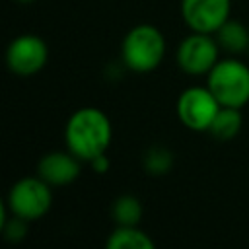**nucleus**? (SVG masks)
<instances>
[{
	"instance_id": "nucleus-10",
	"label": "nucleus",
	"mask_w": 249,
	"mask_h": 249,
	"mask_svg": "<svg viewBox=\"0 0 249 249\" xmlns=\"http://www.w3.org/2000/svg\"><path fill=\"white\" fill-rule=\"evenodd\" d=\"M220 49L231 56L243 54L249 51V27L237 19H228L216 33H214Z\"/></svg>"
},
{
	"instance_id": "nucleus-6",
	"label": "nucleus",
	"mask_w": 249,
	"mask_h": 249,
	"mask_svg": "<svg viewBox=\"0 0 249 249\" xmlns=\"http://www.w3.org/2000/svg\"><path fill=\"white\" fill-rule=\"evenodd\" d=\"M220 107L222 105L206 84L185 88L175 101V113L179 123L193 132H208Z\"/></svg>"
},
{
	"instance_id": "nucleus-17",
	"label": "nucleus",
	"mask_w": 249,
	"mask_h": 249,
	"mask_svg": "<svg viewBox=\"0 0 249 249\" xmlns=\"http://www.w3.org/2000/svg\"><path fill=\"white\" fill-rule=\"evenodd\" d=\"M247 53H249V51H247Z\"/></svg>"
},
{
	"instance_id": "nucleus-16",
	"label": "nucleus",
	"mask_w": 249,
	"mask_h": 249,
	"mask_svg": "<svg viewBox=\"0 0 249 249\" xmlns=\"http://www.w3.org/2000/svg\"><path fill=\"white\" fill-rule=\"evenodd\" d=\"M16 2H19V4H33L35 0H16Z\"/></svg>"
},
{
	"instance_id": "nucleus-9",
	"label": "nucleus",
	"mask_w": 249,
	"mask_h": 249,
	"mask_svg": "<svg viewBox=\"0 0 249 249\" xmlns=\"http://www.w3.org/2000/svg\"><path fill=\"white\" fill-rule=\"evenodd\" d=\"M82 160H78L68 148L66 150H53L41 156L37 161V175L45 179L53 189L72 185L82 171Z\"/></svg>"
},
{
	"instance_id": "nucleus-11",
	"label": "nucleus",
	"mask_w": 249,
	"mask_h": 249,
	"mask_svg": "<svg viewBox=\"0 0 249 249\" xmlns=\"http://www.w3.org/2000/svg\"><path fill=\"white\" fill-rule=\"evenodd\" d=\"M107 249H154L156 241L140 226H115L105 241Z\"/></svg>"
},
{
	"instance_id": "nucleus-3",
	"label": "nucleus",
	"mask_w": 249,
	"mask_h": 249,
	"mask_svg": "<svg viewBox=\"0 0 249 249\" xmlns=\"http://www.w3.org/2000/svg\"><path fill=\"white\" fill-rule=\"evenodd\" d=\"M206 86L222 107L243 109L249 103V64L237 56H226L206 76Z\"/></svg>"
},
{
	"instance_id": "nucleus-5",
	"label": "nucleus",
	"mask_w": 249,
	"mask_h": 249,
	"mask_svg": "<svg viewBox=\"0 0 249 249\" xmlns=\"http://www.w3.org/2000/svg\"><path fill=\"white\" fill-rule=\"evenodd\" d=\"M222 49L214 35L191 31L185 35L175 51V62L181 72L187 76H208V72L216 66Z\"/></svg>"
},
{
	"instance_id": "nucleus-8",
	"label": "nucleus",
	"mask_w": 249,
	"mask_h": 249,
	"mask_svg": "<svg viewBox=\"0 0 249 249\" xmlns=\"http://www.w3.org/2000/svg\"><path fill=\"white\" fill-rule=\"evenodd\" d=\"M179 12L189 31L214 35L231 18V0H181Z\"/></svg>"
},
{
	"instance_id": "nucleus-7",
	"label": "nucleus",
	"mask_w": 249,
	"mask_h": 249,
	"mask_svg": "<svg viewBox=\"0 0 249 249\" xmlns=\"http://www.w3.org/2000/svg\"><path fill=\"white\" fill-rule=\"evenodd\" d=\"M49 62V45L35 33H21L6 47V66L19 78L39 74Z\"/></svg>"
},
{
	"instance_id": "nucleus-2",
	"label": "nucleus",
	"mask_w": 249,
	"mask_h": 249,
	"mask_svg": "<svg viewBox=\"0 0 249 249\" xmlns=\"http://www.w3.org/2000/svg\"><path fill=\"white\" fill-rule=\"evenodd\" d=\"M167 43L158 25L138 23L130 27L121 41V62L136 74H148L160 68L165 58Z\"/></svg>"
},
{
	"instance_id": "nucleus-13",
	"label": "nucleus",
	"mask_w": 249,
	"mask_h": 249,
	"mask_svg": "<svg viewBox=\"0 0 249 249\" xmlns=\"http://www.w3.org/2000/svg\"><path fill=\"white\" fill-rule=\"evenodd\" d=\"M144 206L134 195H119L111 204V218L115 226H140Z\"/></svg>"
},
{
	"instance_id": "nucleus-15",
	"label": "nucleus",
	"mask_w": 249,
	"mask_h": 249,
	"mask_svg": "<svg viewBox=\"0 0 249 249\" xmlns=\"http://www.w3.org/2000/svg\"><path fill=\"white\" fill-rule=\"evenodd\" d=\"M89 165H91V169H93L95 173H99V175H103L105 171H109V167H111V161H109V158H107V154H101V156H97V158H93V160L89 161Z\"/></svg>"
},
{
	"instance_id": "nucleus-1",
	"label": "nucleus",
	"mask_w": 249,
	"mask_h": 249,
	"mask_svg": "<svg viewBox=\"0 0 249 249\" xmlns=\"http://www.w3.org/2000/svg\"><path fill=\"white\" fill-rule=\"evenodd\" d=\"M111 140V119L99 107H80L68 117L64 124L66 148L86 163H89L101 154H107Z\"/></svg>"
},
{
	"instance_id": "nucleus-12",
	"label": "nucleus",
	"mask_w": 249,
	"mask_h": 249,
	"mask_svg": "<svg viewBox=\"0 0 249 249\" xmlns=\"http://www.w3.org/2000/svg\"><path fill=\"white\" fill-rule=\"evenodd\" d=\"M243 126V115H241V109H235V107H220V111L216 113L210 128H208V134L220 142H228V140H233L239 130Z\"/></svg>"
},
{
	"instance_id": "nucleus-4",
	"label": "nucleus",
	"mask_w": 249,
	"mask_h": 249,
	"mask_svg": "<svg viewBox=\"0 0 249 249\" xmlns=\"http://www.w3.org/2000/svg\"><path fill=\"white\" fill-rule=\"evenodd\" d=\"M4 202L10 214L27 222H37L47 216L53 206V187L39 175H27L10 187Z\"/></svg>"
},
{
	"instance_id": "nucleus-14",
	"label": "nucleus",
	"mask_w": 249,
	"mask_h": 249,
	"mask_svg": "<svg viewBox=\"0 0 249 249\" xmlns=\"http://www.w3.org/2000/svg\"><path fill=\"white\" fill-rule=\"evenodd\" d=\"M142 167L150 175H165L173 167V152L165 146H150L144 152Z\"/></svg>"
}]
</instances>
